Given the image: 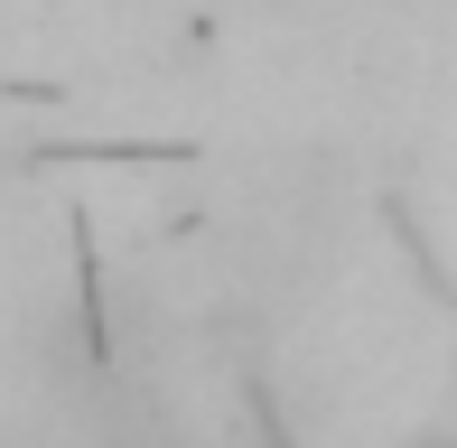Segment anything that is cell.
<instances>
[{"label":"cell","instance_id":"6da1fadb","mask_svg":"<svg viewBox=\"0 0 457 448\" xmlns=\"http://www.w3.org/2000/svg\"><path fill=\"white\" fill-rule=\"evenodd\" d=\"M402 448H457V430H439V420H429V430H402Z\"/></svg>","mask_w":457,"mask_h":448}]
</instances>
